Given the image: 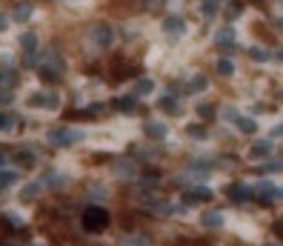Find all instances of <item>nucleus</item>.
<instances>
[{"label": "nucleus", "mask_w": 283, "mask_h": 246, "mask_svg": "<svg viewBox=\"0 0 283 246\" xmlns=\"http://www.w3.org/2000/svg\"><path fill=\"white\" fill-rule=\"evenodd\" d=\"M109 212L103 209V206H89L80 217V224H83V232H94V235H100V232L109 229Z\"/></svg>", "instance_id": "obj_1"}, {"label": "nucleus", "mask_w": 283, "mask_h": 246, "mask_svg": "<svg viewBox=\"0 0 283 246\" xmlns=\"http://www.w3.org/2000/svg\"><path fill=\"white\" fill-rule=\"evenodd\" d=\"M112 40H115V29L109 23H94L92 26V43L94 49H109Z\"/></svg>", "instance_id": "obj_2"}, {"label": "nucleus", "mask_w": 283, "mask_h": 246, "mask_svg": "<svg viewBox=\"0 0 283 246\" xmlns=\"http://www.w3.org/2000/svg\"><path fill=\"white\" fill-rule=\"evenodd\" d=\"M43 189H63V186H69L72 183V178L66 172H58V169H49V172L43 175Z\"/></svg>", "instance_id": "obj_3"}, {"label": "nucleus", "mask_w": 283, "mask_h": 246, "mask_svg": "<svg viewBox=\"0 0 283 246\" xmlns=\"http://www.w3.org/2000/svg\"><path fill=\"white\" fill-rule=\"evenodd\" d=\"M112 169H115V175L120 178V181L138 178V163H132V160H126V158H117L115 163H112Z\"/></svg>", "instance_id": "obj_4"}, {"label": "nucleus", "mask_w": 283, "mask_h": 246, "mask_svg": "<svg viewBox=\"0 0 283 246\" xmlns=\"http://www.w3.org/2000/svg\"><path fill=\"white\" fill-rule=\"evenodd\" d=\"M143 132H146V138H149V140H166L169 126L163 120H146L143 123Z\"/></svg>", "instance_id": "obj_5"}, {"label": "nucleus", "mask_w": 283, "mask_h": 246, "mask_svg": "<svg viewBox=\"0 0 283 246\" xmlns=\"http://www.w3.org/2000/svg\"><path fill=\"white\" fill-rule=\"evenodd\" d=\"M226 195H229L232 203H246L249 198H252V186H246V183H229V186H226Z\"/></svg>", "instance_id": "obj_6"}, {"label": "nucleus", "mask_w": 283, "mask_h": 246, "mask_svg": "<svg viewBox=\"0 0 283 246\" xmlns=\"http://www.w3.org/2000/svg\"><path fill=\"white\" fill-rule=\"evenodd\" d=\"M163 32H166V35H172V37L183 35V32H186V20H183L181 15H169V17H163Z\"/></svg>", "instance_id": "obj_7"}, {"label": "nucleus", "mask_w": 283, "mask_h": 246, "mask_svg": "<svg viewBox=\"0 0 283 246\" xmlns=\"http://www.w3.org/2000/svg\"><path fill=\"white\" fill-rule=\"evenodd\" d=\"M9 158L15 160V163H17L20 169H32V166L37 163V158H35V152H32V149H17V152H15V155H9Z\"/></svg>", "instance_id": "obj_8"}, {"label": "nucleus", "mask_w": 283, "mask_h": 246, "mask_svg": "<svg viewBox=\"0 0 283 246\" xmlns=\"http://www.w3.org/2000/svg\"><path fill=\"white\" fill-rule=\"evenodd\" d=\"M112 106H115V112H120V115H132V112L138 109V97H135V94H129V97H115Z\"/></svg>", "instance_id": "obj_9"}, {"label": "nucleus", "mask_w": 283, "mask_h": 246, "mask_svg": "<svg viewBox=\"0 0 283 246\" xmlns=\"http://www.w3.org/2000/svg\"><path fill=\"white\" fill-rule=\"evenodd\" d=\"M272 155V140H254L252 149H249V158L252 160H263Z\"/></svg>", "instance_id": "obj_10"}, {"label": "nucleus", "mask_w": 283, "mask_h": 246, "mask_svg": "<svg viewBox=\"0 0 283 246\" xmlns=\"http://www.w3.org/2000/svg\"><path fill=\"white\" fill-rule=\"evenodd\" d=\"M183 201L186 203H200V201H212V189H206V186H192L183 195Z\"/></svg>", "instance_id": "obj_11"}, {"label": "nucleus", "mask_w": 283, "mask_h": 246, "mask_svg": "<svg viewBox=\"0 0 283 246\" xmlns=\"http://www.w3.org/2000/svg\"><path fill=\"white\" fill-rule=\"evenodd\" d=\"M32 15H35V6H32V3H17L15 12H12V20L26 23V20H32Z\"/></svg>", "instance_id": "obj_12"}, {"label": "nucleus", "mask_w": 283, "mask_h": 246, "mask_svg": "<svg viewBox=\"0 0 283 246\" xmlns=\"http://www.w3.org/2000/svg\"><path fill=\"white\" fill-rule=\"evenodd\" d=\"M223 212H218V209H212V212H206L203 217H200V224L206 226V229H220V226H223Z\"/></svg>", "instance_id": "obj_13"}, {"label": "nucleus", "mask_w": 283, "mask_h": 246, "mask_svg": "<svg viewBox=\"0 0 283 246\" xmlns=\"http://www.w3.org/2000/svg\"><path fill=\"white\" fill-rule=\"evenodd\" d=\"M155 92V80L152 78H138L135 80V97H149Z\"/></svg>", "instance_id": "obj_14"}, {"label": "nucleus", "mask_w": 283, "mask_h": 246, "mask_svg": "<svg viewBox=\"0 0 283 246\" xmlns=\"http://www.w3.org/2000/svg\"><path fill=\"white\" fill-rule=\"evenodd\" d=\"M117 246H152V240H149V235H140V232H135V235H126V238L117 240Z\"/></svg>", "instance_id": "obj_15"}, {"label": "nucleus", "mask_w": 283, "mask_h": 246, "mask_svg": "<svg viewBox=\"0 0 283 246\" xmlns=\"http://www.w3.org/2000/svg\"><path fill=\"white\" fill-rule=\"evenodd\" d=\"M158 106L163 109V112H169V115H177V112H181V109H177V97H174L172 92L160 94V97H158Z\"/></svg>", "instance_id": "obj_16"}, {"label": "nucleus", "mask_w": 283, "mask_h": 246, "mask_svg": "<svg viewBox=\"0 0 283 246\" xmlns=\"http://www.w3.org/2000/svg\"><path fill=\"white\" fill-rule=\"evenodd\" d=\"M40 192H43V183L32 181L20 189V201H35V198H40Z\"/></svg>", "instance_id": "obj_17"}, {"label": "nucleus", "mask_w": 283, "mask_h": 246, "mask_svg": "<svg viewBox=\"0 0 283 246\" xmlns=\"http://www.w3.org/2000/svg\"><path fill=\"white\" fill-rule=\"evenodd\" d=\"M17 43H20V49L29 55V52H37V35L35 32H23L20 37H17Z\"/></svg>", "instance_id": "obj_18"}, {"label": "nucleus", "mask_w": 283, "mask_h": 246, "mask_svg": "<svg viewBox=\"0 0 283 246\" xmlns=\"http://www.w3.org/2000/svg\"><path fill=\"white\" fill-rule=\"evenodd\" d=\"M17 178H20V175H17L15 169H3V166H0V189L15 186V183H17Z\"/></svg>", "instance_id": "obj_19"}, {"label": "nucleus", "mask_w": 283, "mask_h": 246, "mask_svg": "<svg viewBox=\"0 0 283 246\" xmlns=\"http://www.w3.org/2000/svg\"><path fill=\"white\" fill-rule=\"evenodd\" d=\"M206 83H209V80H206V75H195V78H192V80L186 83V92H189V94L203 92V89H206Z\"/></svg>", "instance_id": "obj_20"}, {"label": "nucleus", "mask_w": 283, "mask_h": 246, "mask_svg": "<svg viewBox=\"0 0 283 246\" xmlns=\"http://www.w3.org/2000/svg\"><path fill=\"white\" fill-rule=\"evenodd\" d=\"M215 115H218L215 103H197V117L200 120H215Z\"/></svg>", "instance_id": "obj_21"}, {"label": "nucleus", "mask_w": 283, "mask_h": 246, "mask_svg": "<svg viewBox=\"0 0 283 246\" xmlns=\"http://www.w3.org/2000/svg\"><path fill=\"white\" fill-rule=\"evenodd\" d=\"M215 72H218L220 78H232V75H235V63L229 58H220L218 66H215Z\"/></svg>", "instance_id": "obj_22"}, {"label": "nucleus", "mask_w": 283, "mask_h": 246, "mask_svg": "<svg viewBox=\"0 0 283 246\" xmlns=\"http://www.w3.org/2000/svg\"><path fill=\"white\" fill-rule=\"evenodd\" d=\"M46 140L52 146H66V129H49L46 132Z\"/></svg>", "instance_id": "obj_23"}, {"label": "nucleus", "mask_w": 283, "mask_h": 246, "mask_svg": "<svg viewBox=\"0 0 283 246\" xmlns=\"http://www.w3.org/2000/svg\"><path fill=\"white\" fill-rule=\"evenodd\" d=\"M235 126H238L243 135H254V132H258V123H254L252 117H243V115H240V120L235 123Z\"/></svg>", "instance_id": "obj_24"}, {"label": "nucleus", "mask_w": 283, "mask_h": 246, "mask_svg": "<svg viewBox=\"0 0 283 246\" xmlns=\"http://www.w3.org/2000/svg\"><path fill=\"white\" fill-rule=\"evenodd\" d=\"M80 140H86V132L83 129H66V146L80 143Z\"/></svg>", "instance_id": "obj_25"}, {"label": "nucleus", "mask_w": 283, "mask_h": 246, "mask_svg": "<svg viewBox=\"0 0 283 246\" xmlns=\"http://www.w3.org/2000/svg\"><path fill=\"white\" fill-rule=\"evenodd\" d=\"M186 135H189V138H195V140H206V138H209V132H206L203 126H197V123H195V126H186Z\"/></svg>", "instance_id": "obj_26"}, {"label": "nucleus", "mask_w": 283, "mask_h": 246, "mask_svg": "<svg viewBox=\"0 0 283 246\" xmlns=\"http://www.w3.org/2000/svg\"><path fill=\"white\" fill-rule=\"evenodd\" d=\"M43 109H58L60 106V94L58 92H43Z\"/></svg>", "instance_id": "obj_27"}, {"label": "nucleus", "mask_w": 283, "mask_h": 246, "mask_svg": "<svg viewBox=\"0 0 283 246\" xmlns=\"http://www.w3.org/2000/svg\"><path fill=\"white\" fill-rule=\"evenodd\" d=\"M215 40H218V43H235V29H229V26L220 29L218 35H215Z\"/></svg>", "instance_id": "obj_28"}, {"label": "nucleus", "mask_w": 283, "mask_h": 246, "mask_svg": "<svg viewBox=\"0 0 283 246\" xmlns=\"http://www.w3.org/2000/svg\"><path fill=\"white\" fill-rule=\"evenodd\" d=\"M280 169H283V160H269L266 166H261L258 172H261V175H269V172H280Z\"/></svg>", "instance_id": "obj_29"}, {"label": "nucleus", "mask_w": 283, "mask_h": 246, "mask_svg": "<svg viewBox=\"0 0 283 246\" xmlns=\"http://www.w3.org/2000/svg\"><path fill=\"white\" fill-rule=\"evenodd\" d=\"M249 55H252V60H261V63H266V60H269V52L261 49V46H252V49H249Z\"/></svg>", "instance_id": "obj_30"}, {"label": "nucleus", "mask_w": 283, "mask_h": 246, "mask_svg": "<svg viewBox=\"0 0 283 246\" xmlns=\"http://www.w3.org/2000/svg\"><path fill=\"white\" fill-rule=\"evenodd\" d=\"M223 120H226V123H238V120H240V112H238L235 106H226V109H223Z\"/></svg>", "instance_id": "obj_31"}, {"label": "nucleus", "mask_w": 283, "mask_h": 246, "mask_svg": "<svg viewBox=\"0 0 283 246\" xmlns=\"http://www.w3.org/2000/svg\"><path fill=\"white\" fill-rule=\"evenodd\" d=\"M12 126H15V117L6 115V112H0V132H9Z\"/></svg>", "instance_id": "obj_32"}, {"label": "nucleus", "mask_w": 283, "mask_h": 246, "mask_svg": "<svg viewBox=\"0 0 283 246\" xmlns=\"http://www.w3.org/2000/svg\"><path fill=\"white\" fill-rule=\"evenodd\" d=\"M200 9H203L206 17H212V15H215V9H218V0H203V3H200Z\"/></svg>", "instance_id": "obj_33"}, {"label": "nucleus", "mask_w": 283, "mask_h": 246, "mask_svg": "<svg viewBox=\"0 0 283 246\" xmlns=\"http://www.w3.org/2000/svg\"><path fill=\"white\" fill-rule=\"evenodd\" d=\"M12 101H15V92L12 89H0V106H9Z\"/></svg>", "instance_id": "obj_34"}, {"label": "nucleus", "mask_w": 283, "mask_h": 246, "mask_svg": "<svg viewBox=\"0 0 283 246\" xmlns=\"http://www.w3.org/2000/svg\"><path fill=\"white\" fill-rule=\"evenodd\" d=\"M240 9H243V3H232V6H229V20H235V17L240 15Z\"/></svg>", "instance_id": "obj_35"}, {"label": "nucleus", "mask_w": 283, "mask_h": 246, "mask_svg": "<svg viewBox=\"0 0 283 246\" xmlns=\"http://www.w3.org/2000/svg\"><path fill=\"white\" fill-rule=\"evenodd\" d=\"M275 235H277V238H283V220H277V224H275Z\"/></svg>", "instance_id": "obj_36"}, {"label": "nucleus", "mask_w": 283, "mask_h": 246, "mask_svg": "<svg viewBox=\"0 0 283 246\" xmlns=\"http://www.w3.org/2000/svg\"><path fill=\"white\" fill-rule=\"evenodd\" d=\"M6 29H9V17L0 15V32H6Z\"/></svg>", "instance_id": "obj_37"}, {"label": "nucleus", "mask_w": 283, "mask_h": 246, "mask_svg": "<svg viewBox=\"0 0 283 246\" xmlns=\"http://www.w3.org/2000/svg\"><path fill=\"white\" fill-rule=\"evenodd\" d=\"M272 135H275V138H283V123H277V126H275V132H272Z\"/></svg>", "instance_id": "obj_38"}, {"label": "nucleus", "mask_w": 283, "mask_h": 246, "mask_svg": "<svg viewBox=\"0 0 283 246\" xmlns=\"http://www.w3.org/2000/svg\"><path fill=\"white\" fill-rule=\"evenodd\" d=\"M6 158H9V155L3 152V149H0V166H3V163H6Z\"/></svg>", "instance_id": "obj_39"}, {"label": "nucleus", "mask_w": 283, "mask_h": 246, "mask_svg": "<svg viewBox=\"0 0 283 246\" xmlns=\"http://www.w3.org/2000/svg\"><path fill=\"white\" fill-rule=\"evenodd\" d=\"M275 29H280V32H283V20H275Z\"/></svg>", "instance_id": "obj_40"}, {"label": "nucleus", "mask_w": 283, "mask_h": 246, "mask_svg": "<svg viewBox=\"0 0 283 246\" xmlns=\"http://www.w3.org/2000/svg\"><path fill=\"white\" fill-rule=\"evenodd\" d=\"M32 246H43V243H32Z\"/></svg>", "instance_id": "obj_41"}, {"label": "nucleus", "mask_w": 283, "mask_h": 246, "mask_svg": "<svg viewBox=\"0 0 283 246\" xmlns=\"http://www.w3.org/2000/svg\"><path fill=\"white\" fill-rule=\"evenodd\" d=\"M266 246H277V243H266Z\"/></svg>", "instance_id": "obj_42"}, {"label": "nucleus", "mask_w": 283, "mask_h": 246, "mask_svg": "<svg viewBox=\"0 0 283 246\" xmlns=\"http://www.w3.org/2000/svg\"><path fill=\"white\" fill-rule=\"evenodd\" d=\"M254 3H261V0H254Z\"/></svg>", "instance_id": "obj_43"}, {"label": "nucleus", "mask_w": 283, "mask_h": 246, "mask_svg": "<svg viewBox=\"0 0 283 246\" xmlns=\"http://www.w3.org/2000/svg\"><path fill=\"white\" fill-rule=\"evenodd\" d=\"M280 6H283V0H280Z\"/></svg>", "instance_id": "obj_44"}]
</instances>
